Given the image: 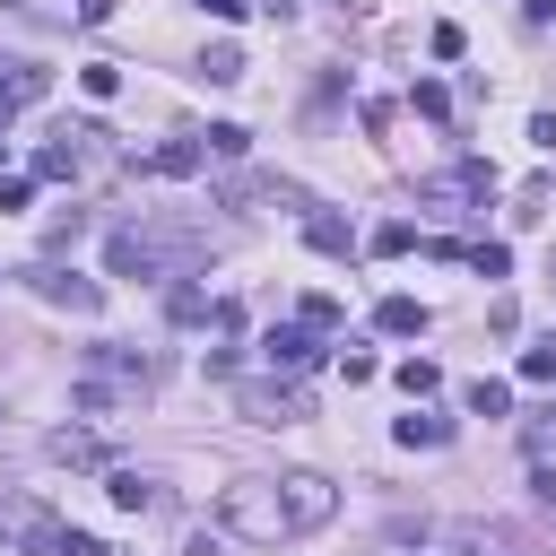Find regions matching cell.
<instances>
[{
    "label": "cell",
    "instance_id": "obj_1",
    "mask_svg": "<svg viewBox=\"0 0 556 556\" xmlns=\"http://www.w3.org/2000/svg\"><path fill=\"white\" fill-rule=\"evenodd\" d=\"M339 513V486L313 478V469H287V478H235L217 495V530L226 539H252V547H278V539H304Z\"/></svg>",
    "mask_w": 556,
    "mask_h": 556
},
{
    "label": "cell",
    "instance_id": "obj_2",
    "mask_svg": "<svg viewBox=\"0 0 556 556\" xmlns=\"http://www.w3.org/2000/svg\"><path fill=\"white\" fill-rule=\"evenodd\" d=\"M486 191H495V165H486V156H460V165H443V174H426V182H417V200H426V208H478Z\"/></svg>",
    "mask_w": 556,
    "mask_h": 556
},
{
    "label": "cell",
    "instance_id": "obj_3",
    "mask_svg": "<svg viewBox=\"0 0 556 556\" xmlns=\"http://www.w3.org/2000/svg\"><path fill=\"white\" fill-rule=\"evenodd\" d=\"M261 356H269L278 374H304V365H321V330H313V321H269V330H261Z\"/></svg>",
    "mask_w": 556,
    "mask_h": 556
},
{
    "label": "cell",
    "instance_id": "obj_4",
    "mask_svg": "<svg viewBox=\"0 0 556 556\" xmlns=\"http://www.w3.org/2000/svg\"><path fill=\"white\" fill-rule=\"evenodd\" d=\"M235 408L252 426H295L304 417V391H287V382H235Z\"/></svg>",
    "mask_w": 556,
    "mask_h": 556
},
{
    "label": "cell",
    "instance_id": "obj_5",
    "mask_svg": "<svg viewBox=\"0 0 556 556\" xmlns=\"http://www.w3.org/2000/svg\"><path fill=\"white\" fill-rule=\"evenodd\" d=\"M43 96H52V70H43V61H9V70H0V130H9L26 104H43Z\"/></svg>",
    "mask_w": 556,
    "mask_h": 556
},
{
    "label": "cell",
    "instance_id": "obj_6",
    "mask_svg": "<svg viewBox=\"0 0 556 556\" xmlns=\"http://www.w3.org/2000/svg\"><path fill=\"white\" fill-rule=\"evenodd\" d=\"M35 295H43V304H70V313H96V304H104V287H96V278H78V269H52V261L35 269Z\"/></svg>",
    "mask_w": 556,
    "mask_h": 556
},
{
    "label": "cell",
    "instance_id": "obj_7",
    "mask_svg": "<svg viewBox=\"0 0 556 556\" xmlns=\"http://www.w3.org/2000/svg\"><path fill=\"white\" fill-rule=\"evenodd\" d=\"M374 330H382V339H426V304H417V295H382V304H374Z\"/></svg>",
    "mask_w": 556,
    "mask_h": 556
},
{
    "label": "cell",
    "instance_id": "obj_8",
    "mask_svg": "<svg viewBox=\"0 0 556 556\" xmlns=\"http://www.w3.org/2000/svg\"><path fill=\"white\" fill-rule=\"evenodd\" d=\"M139 165L182 182V174H200V165H208V139H165V148H156V156H139Z\"/></svg>",
    "mask_w": 556,
    "mask_h": 556
},
{
    "label": "cell",
    "instance_id": "obj_9",
    "mask_svg": "<svg viewBox=\"0 0 556 556\" xmlns=\"http://www.w3.org/2000/svg\"><path fill=\"white\" fill-rule=\"evenodd\" d=\"M304 235H313V252H330V261H339V252H356V226H348V217H330V208H313V217H304Z\"/></svg>",
    "mask_w": 556,
    "mask_h": 556
},
{
    "label": "cell",
    "instance_id": "obj_10",
    "mask_svg": "<svg viewBox=\"0 0 556 556\" xmlns=\"http://www.w3.org/2000/svg\"><path fill=\"white\" fill-rule=\"evenodd\" d=\"M87 374H113V382H148L156 365H148L139 348H96V356H87Z\"/></svg>",
    "mask_w": 556,
    "mask_h": 556
},
{
    "label": "cell",
    "instance_id": "obj_11",
    "mask_svg": "<svg viewBox=\"0 0 556 556\" xmlns=\"http://www.w3.org/2000/svg\"><path fill=\"white\" fill-rule=\"evenodd\" d=\"M400 443H408V452H434V443H452V417H426V408L408 400V417H400Z\"/></svg>",
    "mask_w": 556,
    "mask_h": 556
},
{
    "label": "cell",
    "instance_id": "obj_12",
    "mask_svg": "<svg viewBox=\"0 0 556 556\" xmlns=\"http://www.w3.org/2000/svg\"><path fill=\"white\" fill-rule=\"evenodd\" d=\"M104 495H113L122 513H148V504H156V478H139V469H113V478H104Z\"/></svg>",
    "mask_w": 556,
    "mask_h": 556
},
{
    "label": "cell",
    "instance_id": "obj_13",
    "mask_svg": "<svg viewBox=\"0 0 556 556\" xmlns=\"http://www.w3.org/2000/svg\"><path fill=\"white\" fill-rule=\"evenodd\" d=\"M165 313H174V321H217V304H208L191 278H174V287H165Z\"/></svg>",
    "mask_w": 556,
    "mask_h": 556
},
{
    "label": "cell",
    "instance_id": "obj_14",
    "mask_svg": "<svg viewBox=\"0 0 556 556\" xmlns=\"http://www.w3.org/2000/svg\"><path fill=\"white\" fill-rule=\"evenodd\" d=\"M52 460H70V469H96V460H104V443H96V434H78V426H61V434H52Z\"/></svg>",
    "mask_w": 556,
    "mask_h": 556
},
{
    "label": "cell",
    "instance_id": "obj_15",
    "mask_svg": "<svg viewBox=\"0 0 556 556\" xmlns=\"http://www.w3.org/2000/svg\"><path fill=\"white\" fill-rule=\"evenodd\" d=\"M200 78H208V87H235V78H243V52H235V43H208V52H200Z\"/></svg>",
    "mask_w": 556,
    "mask_h": 556
},
{
    "label": "cell",
    "instance_id": "obj_16",
    "mask_svg": "<svg viewBox=\"0 0 556 556\" xmlns=\"http://www.w3.org/2000/svg\"><path fill=\"white\" fill-rule=\"evenodd\" d=\"M504 408H513V382L478 374V382H469V417H504Z\"/></svg>",
    "mask_w": 556,
    "mask_h": 556
},
{
    "label": "cell",
    "instance_id": "obj_17",
    "mask_svg": "<svg viewBox=\"0 0 556 556\" xmlns=\"http://www.w3.org/2000/svg\"><path fill=\"white\" fill-rule=\"evenodd\" d=\"M243 148H252V130H243V122H217V130H208V156H217V165H235Z\"/></svg>",
    "mask_w": 556,
    "mask_h": 556
},
{
    "label": "cell",
    "instance_id": "obj_18",
    "mask_svg": "<svg viewBox=\"0 0 556 556\" xmlns=\"http://www.w3.org/2000/svg\"><path fill=\"white\" fill-rule=\"evenodd\" d=\"M460 261H469V269H478V278H504V269H513V243H469V252H460Z\"/></svg>",
    "mask_w": 556,
    "mask_h": 556
},
{
    "label": "cell",
    "instance_id": "obj_19",
    "mask_svg": "<svg viewBox=\"0 0 556 556\" xmlns=\"http://www.w3.org/2000/svg\"><path fill=\"white\" fill-rule=\"evenodd\" d=\"M295 321H313V330H321V339H330V330H339V321H348V313H339V295H304V304H295Z\"/></svg>",
    "mask_w": 556,
    "mask_h": 556
},
{
    "label": "cell",
    "instance_id": "obj_20",
    "mask_svg": "<svg viewBox=\"0 0 556 556\" xmlns=\"http://www.w3.org/2000/svg\"><path fill=\"white\" fill-rule=\"evenodd\" d=\"M78 235H87V217H78V208H70V217H52V226H43V261H52V252H70Z\"/></svg>",
    "mask_w": 556,
    "mask_h": 556
},
{
    "label": "cell",
    "instance_id": "obj_21",
    "mask_svg": "<svg viewBox=\"0 0 556 556\" xmlns=\"http://www.w3.org/2000/svg\"><path fill=\"white\" fill-rule=\"evenodd\" d=\"M35 174H43V182H70V174H78V148H43Z\"/></svg>",
    "mask_w": 556,
    "mask_h": 556
},
{
    "label": "cell",
    "instance_id": "obj_22",
    "mask_svg": "<svg viewBox=\"0 0 556 556\" xmlns=\"http://www.w3.org/2000/svg\"><path fill=\"white\" fill-rule=\"evenodd\" d=\"M408 243H417V226H408V217H391V226H374V252H382V261H391V252H408Z\"/></svg>",
    "mask_w": 556,
    "mask_h": 556
},
{
    "label": "cell",
    "instance_id": "obj_23",
    "mask_svg": "<svg viewBox=\"0 0 556 556\" xmlns=\"http://www.w3.org/2000/svg\"><path fill=\"white\" fill-rule=\"evenodd\" d=\"M434 382H443V374H434V365H426V356H408V365H400V391H408V400H426V391H434Z\"/></svg>",
    "mask_w": 556,
    "mask_h": 556
},
{
    "label": "cell",
    "instance_id": "obj_24",
    "mask_svg": "<svg viewBox=\"0 0 556 556\" xmlns=\"http://www.w3.org/2000/svg\"><path fill=\"white\" fill-rule=\"evenodd\" d=\"M78 87H87V96H113V87H122V70H113V61H87V70H78Z\"/></svg>",
    "mask_w": 556,
    "mask_h": 556
},
{
    "label": "cell",
    "instance_id": "obj_25",
    "mask_svg": "<svg viewBox=\"0 0 556 556\" xmlns=\"http://www.w3.org/2000/svg\"><path fill=\"white\" fill-rule=\"evenodd\" d=\"M26 191H35L26 174H0V208H26Z\"/></svg>",
    "mask_w": 556,
    "mask_h": 556
},
{
    "label": "cell",
    "instance_id": "obj_26",
    "mask_svg": "<svg viewBox=\"0 0 556 556\" xmlns=\"http://www.w3.org/2000/svg\"><path fill=\"white\" fill-rule=\"evenodd\" d=\"M530 148H547V156H556V113H539V122H530Z\"/></svg>",
    "mask_w": 556,
    "mask_h": 556
},
{
    "label": "cell",
    "instance_id": "obj_27",
    "mask_svg": "<svg viewBox=\"0 0 556 556\" xmlns=\"http://www.w3.org/2000/svg\"><path fill=\"white\" fill-rule=\"evenodd\" d=\"M530 495H539V504H556V469H547V460L530 469Z\"/></svg>",
    "mask_w": 556,
    "mask_h": 556
},
{
    "label": "cell",
    "instance_id": "obj_28",
    "mask_svg": "<svg viewBox=\"0 0 556 556\" xmlns=\"http://www.w3.org/2000/svg\"><path fill=\"white\" fill-rule=\"evenodd\" d=\"M521 17H530V26H547V17H556V0H521Z\"/></svg>",
    "mask_w": 556,
    "mask_h": 556
},
{
    "label": "cell",
    "instance_id": "obj_29",
    "mask_svg": "<svg viewBox=\"0 0 556 556\" xmlns=\"http://www.w3.org/2000/svg\"><path fill=\"white\" fill-rule=\"evenodd\" d=\"M200 9H208V17H243L252 0H200Z\"/></svg>",
    "mask_w": 556,
    "mask_h": 556
},
{
    "label": "cell",
    "instance_id": "obj_30",
    "mask_svg": "<svg viewBox=\"0 0 556 556\" xmlns=\"http://www.w3.org/2000/svg\"><path fill=\"white\" fill-rule=\"evenodd\" d=\"M547 417H556V408H547Z\"/></svg>",
    "mask_w": 556,
    "mask_h": 556
}]
</instances>
